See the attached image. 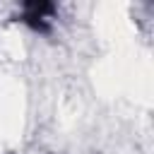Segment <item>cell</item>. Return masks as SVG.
<instances>
[{
    "mask_svg": "<svg viewBox=\"0 0 154 154\" xmlns=\"http://www.w3.org/2000/svg\"><path fill=\"white\" fill-rule=\"evenodd\" d=\"M55 5L53 2H24L19 10V22L26 24L36 34H48L51 22L55 17Z\"/></svg>",
    "mask_w": 154,
    "mask_h": 154,
    "instance_id": "1",
    "label": "cell"
}]
</instances>
